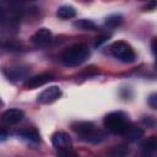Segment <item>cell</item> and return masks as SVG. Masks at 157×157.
I'll list each match as a JSON object with an SVG mask.
<instances>
[{"mask_svg":"<svg viewBox=\"0 0 157 157\" xmlns=\"http://www.w3.org/2000/svg\"><path fill=\"white\" fill-rule=\"evenodd\" d=\"M90 49L85 44H75L69 47L60 55V60L65 66H78L90 58Z\"/></svg>","mask_w":157,"mask_h":157,"instance_id":"obj_1","label":"cell"},{"mask_svg":"<svg viewBox=\"0 0 157 157\" xmlns=\"http://www.w3.org/2000/svg\"><path fill=\"white\" fill-rule=\"evenodd\" d=\"M72 129L81 136L82 140L91 144H98L105 137L104 132L91 121H77L72 124Z\"/></svg>","mask_w":157,"mask_h":157,"instance_id":"obj_2","label":"cell"},{"mask_svg":"<svg viewBox=\"0 0 157 157\" xmlns=\"http://www.w3.org/2000/svg\"><path fill=\"white\" fill-rule=\"evenodd\" d=\"M103 124L108 131L112 134H119L124 135L128 128L130 126V123L128 120V117L123 112H112L104 117Z\"/></svg>","mask_w":157,"mask_h":157,"instance_id":"obj_3","label":"cell"},{"mask_svg":"<svg viewBox=\"0 0 157 157\" xmlns=\"http://www.w3.org/2000/svg\"><path fill=\"white\" fill-rule=\"evenodd\" d=\"M110 53L112 55L118 59L121 63H132L135 60V52L132 47L124 42V40H117L110 45Z\"/></svg>","mask_w":157,"mask_h":157,"instance_id":"obj_4","label":"cell"},{"mask_svg":"<svg viewBox=\"0 0 157 157\" xmlns=\"http://www.w3.org/2000/svg\"><path fill=\"white\" fill-rule=\"evenodd\" d=\"M61 96V90L58 86H50L48 88H45L43 92H40L37 97L38 103L40 104H49L53 103L54 101H56L58 98H60Z\"/></svg>","mask_w":157,"mask_h":157,"instance_id":"obj_5","label":"cell"},{"mask_svg":"<svg viewBox=\"0 0 157 157\" xmlns=\"http://www.w3.org/2000/svg\"><path fill=\"white\" fill-rule=\"evenodd\" d=\"M52 145L54 146V148L56 151L72 147L71 139H70L69 134H66L65 131H55L52 135Z\"/></svg>","mask_w":157,"mask_h":157,"instance_id":"obj_6","label":"cell"},{"mask_svg":"<svg viewBox=\"0 0 157 157\" xmlns=\"http://www.w3.org/2000/svg\"><path fill=\"white\" fill-rule=\"evenodd\" d=\"M23 117H25V114L22 110L17 109V108H10L2 113L1 119L7 125H15V124L20 123L23 119Z\"/></svg>","mask_w":157,"mask_h":157,"instance_id":"obj_7","label":"cell"},{"mask_svg":"<svg viewBox=\"0 0 157 157\" xmlns=\"http://www.w3.org/2000/svg\"><path fill=\"white\" fill-rule=\"evenodd\" d=\"M52 80H53V75L50 72H43V74L34 75V76L27 78V81L25 82V86L28 88H36V87H39V86L48 83Z\"/></svg>","mask_w":157,"mask_h":157,"instance_id":"obj_8","label":"cell"},{"mask_svg":"<svg viewBox=\"0 0 157 157\" xmlns=\"http://www.w3.org/2000/svg\"><path fill=\"white\" fill-rule=\"evenodd\" d=\"M52 37H53L52 36V32L48 28H44L43 27V28L37 29L33 33V36L31 37V40H32L33 44L42 47V45H47L52 40Z\"/></svg>","mask_w":157,"mask_h":157,"instance_id":"obj_9","label":"cell"},{"mask_svg":"<svg viewBox=\"0 0 157 157\" xmlns=\"http://www.w3.org/2000/svg\"><path fill=\"white\" fill-rule=\"evenodd\" d=\"M157 152V136H150L141 145V156L142 157H153Z\"/></svg>","mask_w":157,"mask_h":157,"instance_id":"obj_10","label":"cell"},{"mask_svg":"<svg viewBox=\"0 0 157 157\" xmlns=\"http://www.w3.org/2000/svg\"><path fill=\"white\" fill-rule=\"evenodd\" d=\"M56 15H58V17H60L63 20H69V18H72L76 16V10L71 5H63L58 9Z\"/></svg>","mask_w":157,"mask_h":157,"instance_id":"obj_11","label":"cell"},{"mask_svg":"<svg viewBox=\"0 0 157 157\" xmlns=\"http://www.w3.org/2000/svg\"><path fill=\"white\" fill-rule=\"evenodd\" d=\"M144 135V130L141 128H137V126H134L130 124V126L128 128V130L125 131L124 136L129 140V141H137L141 136Z\"/></svg>","mask_w":157,"mask_h":157,"instance_id":"obj_12","label":"cell"},{"mask_svg":"<svg viewBox=\"0 0 157 157\" xmlns=\"http://www.w3.org/2000/svg\"><path fill=\"white\" fill-rule=\"evenodd\" d=\"M74 26L78 29H83V31H97V26L94 22H92L91 20L87 18H81L74 22Z\"/></svg>","mask_w":157,"mask_h":157,"instance_id":"obj_13","label":"cell"},{"mask_svg":"<svg viewBox=\"0 0 157 157\" xmlns=\"http://www.w3.org/2000/svg\"><path fill=\"white\" fill-rule=\"evenodd\" d=\"M20 136H21L22 139L29 141V142L37 144V142L39 141V135H38L37 130H34V129H26V130H22V131L20 132Z\"/></svg>","mask_w":157,"mask_h":157,"instance_id":"obj_14","label":"cell"},{"mask_svg":"<svg viewBox=\"0 0 157 157\" xmlns=\"http://www.w3.org/2000/svg\"><path fill=\"white\" fill-rule=\"evenodd\" d=\"M121 22H123L121 15H117V13H115V15H110V16H108V17L105 18L104 26L108 27V28H115V27L120 26Z\"/></svg>","mask_w":157,"mask_h":157,"instance_id":"obj_15","label":"cell"},{"mask_svg":"<svg viewBox=\"0 0 157 157\" xmlns=\"http://www.w3.org/2000/svg\"><path fill=\"white\" fill-rule=\"evenodd\" d=\"M56 156L58 157H77V153L75 152V150L72 147H70V148L56 151Z\"/></svg>","mask_w":157,"mask_h":157,"instance_id":"obj_16","label":"cell"},{"mask_svg":"<svg viewBox=\"0 0 157 157\" xmlns=\"http://www.w3.org/2000/svg\"><path fill=\"white\" fill-rule=\"evenodd\" d=\"M126 152H128V150H126L124 146H117V147H114V150L112 151V155H113L114 157H123V156L126 155Z\"/></svg>","mask_w":157,"mask_h":157,"instance_id":"obj_17","label":"cell"},{"mask_svg":"<svg viewBox=\"0 0 157 157\" xmlns=\"http://www.w3.org/2000/svg\"><path fill=\"white\" fill-rule=\"evenodd\" d=\"M148 105L152 109H157V93H152L148 97Z\"/></svg>","mask_w":157,"mask_h":157,"instance_id":"obj_18","label":"cell"},{"mask_svg":"<svg viewBox=\"0 0 157 157\" xmlns=\"http://www.w3.org/2000/svg\"><path fill=\"white\" fill-rule=\"evenodd\" d=\"M151 48H152V53H153L155 56H156V66H157V38H153V39H152Z\"/></svg>","mask_w":157,"mask_h":157,"instance_id":"obj_19","label":"cell"},{"mask_svg":"<svg viewBox=\"0 0 157 157\" xmlns=\"http://www.w3.org/2000/svg\"><path fill=\"white\" fill-rule=\"evenodd\" d=\"M108 38H109V36H107V34L101 36L99 38H97V40H96V44H94V45H96V47H97V45H101V44H102L103 42H105Z\"/></svg>","mask_w":157,"mask_h":157,"instance_id":"obj_20","label":"cell"}]
</instances>
